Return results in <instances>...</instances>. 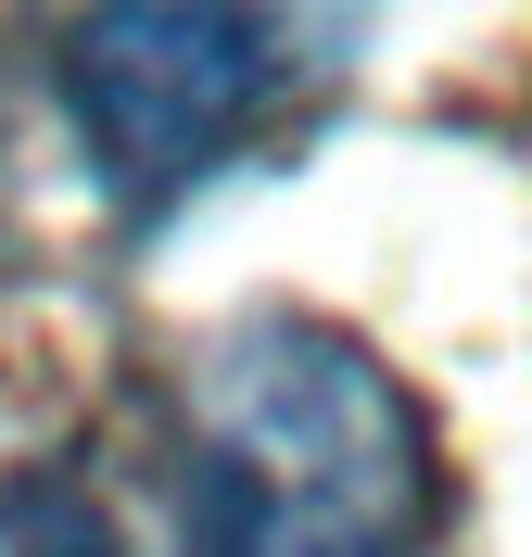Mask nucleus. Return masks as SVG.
<instances>
[{
	"mask_svg": "<svg viewBox=\"0 0 532 557\" xmlns=\"http://www.w3.org/2000/svg\"><path fill=\"white\" fill-rule=\"evenodd\" d=\"M0 557H152L114 456H38L0 482Z\"/></svg>",
	"mask_w": 532,
	"mask_h": 557,
	"instance_id": "obj_3",
	"label": "nucleus"
},
{
	"mask_svg": "<svg viewBox=\"0 0 532 557\" xmlns=\"http://www.w3.org/2000/svg\"><path fill=\"white\" fill-rule=\"evenodd\" d=\"M381 0H76L64 13V114L114 215H177L228 165L280 152L343 102Z\"/></svg>",
	"mask_w": 532,
	"mask_h": 557,
	"instance_id": "obj_2",
	"label": "nucleus"
},
{
	"mask_svg": "<svg viewBox=\"0 0 532 557\" xmlns=\"http://www.w3.org/2000/svg\"><path fill=\"white\" fill-rule=\"evenodd\" d=\"M114 482L152 557H419L431 418L305 305H253L114 418Z\"/></svg>",
	"mask_w": 532,
	"mask_h": 557,
	"instance_id": "obj_1",
	"label": "nucleus"
}]
</instances>
